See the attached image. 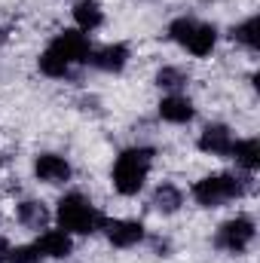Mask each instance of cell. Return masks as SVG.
<instances>
[{
  "label": "cell",
  "mask_w": 260,
  "mask_h": 263,
  "mask_svg": "<svg viewBox=\"0 0 260 263\" xmlns=\"http://www.w3.org/2000/svg\"><path fill=\"white\" fill-rule=\"evenodd\" d=\"M73 18H77V25H80L83 31H95V28L104 22V12H101L98 0H80V3L73 6Z\"/></svg>",
  "instance_id": "cell-13"
},
{
  "label": "cell",
  "mask_w": 260,
  "mask_h": 263,
  "mask_svg": "<svg viewBox=\"0 0 260 263\" xmlns=\"http://www.w3.org/2000/svg\"><path fill=\"white\" fill-rule=\"evenodd\" d=\"M34 172H37V178L46 181V184H65L67 178H70V165H67L62 156H55V153H43V156H37Z\"/></svg>",
  "instance_id": "cell-6"
},
{
  "label": "cell",
  "mask_w": 260,
  "mask_h": 263,
  "mask_svg": "<svg viewBox=\"0 0 260 263\" xmlns=\"http://www.w3.org/2000/svg\"><path fill=\"white\" fill-rule=\"evenodd\" d=\"M199 150L214 153V156H227L233 150V132L227 126H208L199 135Z\"/></svg>",
  "instance_id": "cell-8"
},
{
  "label": "cell",
  "mask_w": 260,
  "mask_h": 263,
  "mask_svg": "<svg viewBox=\"0 0 260 263\" xmlns=\"http://www.w3.org/2000/svg\"><path fill=\"white\" fill-rule=\"evenodd\" d=\"M104 230L117 248H132L144 239V227L138 220H110V223H104Z\"/></svg>",
  "instance_id": "cell-7"
},
{
  "label": "cell",
  "mask_w": 260,
  "mask_h": 263,
  "mask_svg": "<svg viewBox=\"0 0 260 263\" xmlns=\"http://www.w3.org/2000/svg\"><path fill=\"white\" fill-rule=\"evenodd\" d=\"M251 239H254V220L251 217H233L217 230V245L224 251H233V254L245 251L251 245Z\"/></svg>",
  "instance_id": "cell-4"
},
{
  "label": "cell",
  "mask_w": 260,
  "mask_h": 263,
  "mask_svg": "<svg viewBox=\"0 0 260 263\" xmlns=\"http://www.w3.org/2000/svg\"><path fill=\"white\" fill-rule=\"evenodd\" d=\"M0 162H3V159H0Z\"/></svg>",
  "instance_id": "cell-22"
},
{
  "label": "cell",
  "mask_w": 260,
  "mask_h": 263,
  "mask_svg": "<svg viewBox=\"0 0 260 263\" xmlns=\"http://www.w3.org/2000/svg\"><path fill=\"white\" fill-rule=\"evenodd\" d=\"M245 193H248V187L236 175H208L193 187V199L205 208H217V205L245 196Z\"/></svg>",
  "instance_id": "cell-3"
},
{
  "label": "cell",
  "mask_w": 260,
  "mask_h": 263,
  "mask_svg": "<svg viewBox=\"0 0 260 263\" xmlns=\"http://www.w3.org/2000/svg\"><path fill=\"white\" fill-rule=\"evenodd\" d=\"M150 165H153V150L150 147H129V150H123L117 156V165H114V187H117V193L135 196L144 187Z\"/></svg>",
  "instance_id": "cell-1"
},
{
  "label": "cell",
  "mask_w": 260,
  "mask_h": 263,
  "mask_svg": "<svg viewBox=\"0 0 260 263\" xmlns=\"http://www.w3.org/2000/svg\"><path fill=\"white\" fill-rule=\"evenodd\" d=\"M59 223L65 233H77V236H89L95 230H101L107 220L101 211L92 208L89 199H83L80 193H70L59 202Z\"/></svg>",
  "instance_id": "cell-2"
},
{
  "label": "cell",
  "mask_w": 260,
  "mask_h": 263,
  "mask_svg": "<svg viewBox=\"0 0 260 263\" xmlns=\"http://www.w3.org/2000/svg\"><path fill=\"white\" fill-rule=\"evenodd\" d=\"M18 220H22L25 227H31V230H40V227H46L49 211H46V205H43V202L28 199V202H22V205H18Z\"/></svg>",
  "instance_id": "cell-16"
},
{
  "label": "cell",
  "mask_w": 260,
  "mask_h": 263,
  "mask_svg": "<svg viewBox=\"0 0 260 263\" xmlns=\"http://www.w3.org/2000/svg\"><path fill=\"white\" fill-rule=\"evenodd\" d=\"M193 114H196L193 104H190V98H184V95H169V98L159 101V117L169 120V123H190Z\"/></svg>",
  "instance_id": "cell-9"
},
{
  "label": "cell",
  "mask_w": 260,
  "mask_h": 263,
  "mask_svg": "<svg viewBox=\"0 0 260 263\" xmlns=\"http://www.w3.org/2000/svg\"><path fill=\"white\" fill-rule=\"evenodd\" d=\"M129 62V49L123 46V43H114V46H104V49H98L95 55H92V65L101 67V70H123Z\"/></svg>",
  "instance_id": "cell-11"
},
{
  "label": "cell",
  "mask_w": 260,
  "mask_h": 263,
  "mask_svg": "<svg viewBox=\"0 0 260 263\" xmlns=\"http://www.w3.org/2000/svg\"><path fill=\"white\" fill-rule=\"evenodd\" d=\"M49 49H52V52H59L67 65L89 62V55H92V46H89L86 34H80V31H62V34L52 40V46H49Z\"/></svg>",
  "instance_id": "cell-5"
},
{
  "label": "cell",
  "mask_w": 260,
  "mask_h": 263,
  "mask_svg": "<svg viewBox=\"0 0 260 263\" xmlns=\"http://www.w3.org/2000/svg\"><path fill=\"white\" fill-rule=\"evenodd\" d=\"M181 205H184V196H181L178 187H172V184H159V187H156V193H153V208H156V211L172 214V211H178Z\"/></svg>",
  "instance_id": "cell-15"
},
{
  "label": "cell",
  "mask_w": 260,
  "mask_h": 263,
  "mask_svg": "<svg viewBox=\"0 0 260 263\" xmlns=\"http://www.w3.org/2000/svg\"><path fill=\"white\" fill-rule=\"evenodd\" d=\"M37 251L46 254V257H67L73 251V242L65 230H49L37 239Z\"/></svg>",
  "instance_id": "cell-10"
},
{
  "label": "cell",
  "mask_w": 260,
  "mask_h": 263,
  "mask_svg": "<svg viewBox=\"0 0 260 263\" xmlns=\"http://www.w3.org/2000/svg\"><path fill=\"white\" fill-rule=\"evenodd\" d=\"M257 28H260V18H248V22H242L239 28H233V40H239V43H245L248 49H257Z\"/></svg>",
  "instance_id": "cell-17"
},
{
  "label": "cell",
  "mask_w": 260,
  "mask_h": 263,
  "mask_svg": "<svg viewBox=\"0 0 260 263\" xmlns=\"http://www.w3.org/2000/svg\"><path fill=\"white\" fill-rule=\"evenodd\" d=\"M214 43H217V31H214V25H199L196 22V28L190 31V37H187V49L193 52V55H208L211 49H214Z\"/></svg>",
  "instance_id": "cell-12"
},
{
  "label": "cell",
  "mask_w": 260,
  "mask_h": 263,
  "mask_svg": "<svg viewBox=\"0 0 260 263\" xmlns=\"http://www.w3.org/2000/svg\"><path fill=\"white\" fill-rule=\"evenodd\" d=\"M67 67H70V65H67L59 52H52V49H46V52L40 55V70H43L46 77H65Z\"/></svg>",
  "instance_id": "cell-18"
},
{
  "label": "cell",
  "mask_w": 260,
  "mask_h": 263,
  "mask_svg": "<svg viewBox=\"0 0 260 263\" xmlns=\"http://www.w3.org/2000/svg\"><path fill=\"white\" fill-rule=\"evenodd\" d=\"M40 251L37 245H18V248H9V260L6 263H40Z\"/></svg>",
  "instance_id": "cell-20"
},
{
  "label": "cell",
  "mask_w": 260,
  "mask_h": 263,
  "mask_svg": "<svg viewBox=\"0 0 260 263\" xmlns=\"http://www.w3.org/2000/svg\"><path fill=\"white\" fill-rule=\"evenodd\" d=\"M9 260V245H6V239H0V263Z\"/></svg>",
  "instance_id": "cell-21"
},
{
  "label": "cell",
  "mask_w": 260,
  "mask_h": 263,
  "mask_svg": "<svg viewBox=\"0 0 260 263\" xmlns=\"http://www.w3.org/2000/svg\"><path fill=\"white\" fill-rule=\"evenodd\" d=\"M233 156H236V162L242 165V168H248V172H254L260 165V144L254 138H248V141H233V150H230Z\"/></svg>",
  "instance_id": "cell-14"
},
{
  "label": "cell",
  "mask_w": 260,
  "mask_h": 263,
  "mask_svg": "<svg viewBox=\"0 0 260 263\" xmlns=\"http://www.w3.org/2000/svg\"><path fill=\"white\" fill-rule=\"evenodd\" d=\"M187 73L181 70V67H162L159 73H156V83L162 86V89H181V86H187Z\"/></svg>",
  "instance_id": "cell-19"
}]
</instances>
